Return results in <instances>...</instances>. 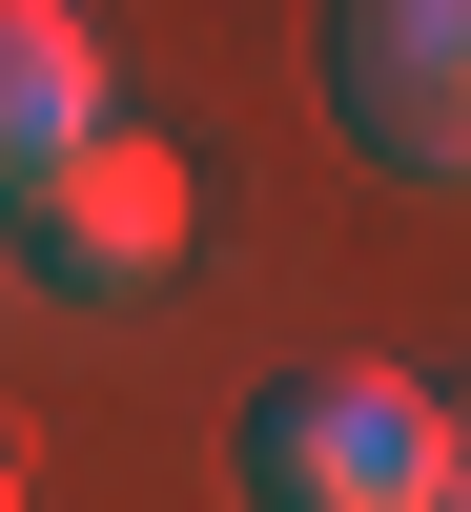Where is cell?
I'll list each match as a JSON object with an SVG mask.
<instances>
[{
  "instance_id": "cell-1",
  "label": "cell",
  "mask_w": 471,
  "mask_h": 512,
  "mask_svg": "<svg viewBox=\"0 0 471 512\" xmlns=\"http://www.w3.org/2000/svg\"><path fill=\"white\" fill-rule=\"evenodd\" d=\"M185 226H205V185H185L164 123H103V144H62V164L0 185V267L62 287V308H144V287L185 267Z\"/></svg>"
},
{
  "instance_id": "cell-2",
  "label": "cell",
  "mask_w": 471,
  "mask_h": 512,
  "mask_svg": "<svg viewBox=\"0 0 471 512\" xmlns=\"http://www.w3.org/2000/svg\"><path fill=\"white\" fill-rule=\"evenodd\" d=\"M431 472H451V410L369 349L246 390V512H431Z\"/></svg>"
},
{
  "instance_id": "cell-3",
  "label": "cell",
  "mask_w": 471,
  "mask_h": 512,
  "mask_svg": "<svg viewBox=\"0 0 471 512\" xmlns=\"http://www.w3.org/2000/svg\"><path fill=\"white\" fill-rule=\"evenodd\" d=\"M308 82L349 123V164L471 185V0H308Z\"/></svg>"
},
{
  "instance_id": "cell-4",
  "label": "cell",
  "mask_w": 471,
  "mask_h": 512,
  "mask_svg": "<svg viewBox=\"0 0 471 512\" xmlns=\"http://www.w3.org/2000/svg\"><path fill=\"white\" fill-rule=\"evenodd\" d=\"M103 41H82V0H0V185L21 164H62V144H103Z\"/></svg>"
},
{
  "instance_id": "cell-5",
  "label": "cell",
  "mask_w": 471,
  "mask_h": 512,
  "mask_svg": "<svg viewBox=\"0 0 471 512\" xmlns=\"http://www.w3.org/2000/svg\"><path fill=\"white\" fill-rule=\"evenodd\" d=\"M431 512H471V431H451V472H431Z\"/></svg>"
},
{
  "instance_id": "cell-6",
  "label": "cell",
  "mask_w": 471,
  "mask_h": 512,
  "mask_svg": "<svg viewBox=\"0 0 471 512\" xmlns=\"http://www.w3.org/2000/svg\"><path fill=\"white\" fill-rule=\"evenodd\" d=\"M0 512H21V451H0Z\"/></svg>"
}]
</instances>
